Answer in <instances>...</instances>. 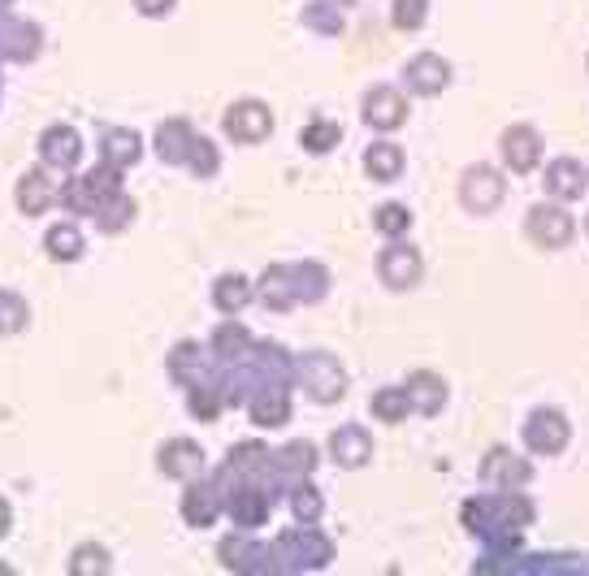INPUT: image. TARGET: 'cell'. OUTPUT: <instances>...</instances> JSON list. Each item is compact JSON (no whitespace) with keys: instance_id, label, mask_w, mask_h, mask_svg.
Wrapping results in <instances>:
<instances>
[{"instance_id":"10","label":"cell","mask_w":589,"mask_h":576,"mask_svg":"<svg viewBox=\"0 0 589 576\" xmlns=\"http://www.w3.org/2000/svg\"><path fill=\"white\" fill-rule=\"evenodd\" d=\"M369 169L373 174H382V178H395L399 174V152L395 148H373L369 152Z\"/></svg>"},{"instance_id":"4","label":"cell","mask_w":589,"mask_h":576,"mask_svg":"<svg viewBox=\"0 0 589 576\" xmlns=\"http://www.w3.org/2000/svg\"><path fill=\"white\" fill-rule=\"evenodd\" d=\"M538 135H533L529 126H520V130H512V135L503 139V152H507V165L512 169H533V161H538Z\"/></svg>"},{"instance_id":"9","label":"cell","mask_w":589,"mask_h":576,"mask_svg":"<svg viewBox=\"0 0 589 576\" xmlns=\"http://www.w3.org/2000/svg\"><path fill=\"white\" fill-rule=\"evenodd\" d=\"M334 455H338L343 464H360L364 455H369V442H364L360 429H343V434L334 438Z\"/></svg>"},{"instance_id":"11","label":"cell","mask_w":589,"mask_h":576,"mask_svg":"<svg viewBox=\"0 0 589 576\" xmlns=\"http://www.w3.org/2000/svg\"><path fill=\"white\" fill-rule=\"evenodd\" d=\"M377 221H386V226H390L386 234H403V221H408V217H403L399 208H386V213H377Z\"/></svg>"},{"instance_id":"5","label":"cell","mask_w":589,"mask_h":576,"mask_svg":"<svg viewBox=\"0 0 589 576\" xmlns=\"http://www.w3.org/2000/svg\"><path fill=\"white\" fill-rule=\"evenodd\" d=\"M551 191L559 195V200H577V195L585 191V169L577 161H555V169H551Z\"/></svg>"},{"instance_id":"2","label":"cell","mask_w":589,"mask_h":576,"mask_svg":"<svg viewBox=\"0 0 589 576\" xmlns=\"http://www.w3.org/2000/svg\"><path fill=\"white\" fill-rule=\"evenodd\" d=\"M529 442H533V451H564V442H568L564 416L538 412V416L529 421Z\"/></svg>"},{"instance_id":"1","label":"cell","mask_w":589,"mask_h":576,"mask_svg":"<svg viewBox=\"0 0 589 576\" xmlns=\"http://www.w3.org/2000/svg\"><path fill=\"white\" fill-rule=\"evenodd\" d=\"M529 234L538 243H546V247H564L572 239V221H568V213L542 204V208H533V213H529Z\"/></svg>"},{"instance_id":"3","label":"cell","mask_w":589,"mask_h":576,"mask_svg":"<svg viewBox=\"0 0 589 576\" xmlns=\"http://www.w3.org/2000/svg\"><path fill=\"white\" fill-rule=\"evenodd\" d=\"M499 195H503L499 174H490V169H473V174H468V182H464L468 208H494L499 204Z\"/></svg>"},{"instance_id":"6","label":"cell","mask_w":589,"mask_h":576,"mask_svg":"<svg viewBox=\"0 0 589 576\" xmlns=\"http://www.w3.org/2000/svg\"><path fill=\"white\" fill-rule=\"evenodd\" d=\"M364 113H369V122L377 130H390V126H399V117H403V100L395 91H377V96L364 104Z\"/></svg>"},{"instance_id":"7","label":"cell","mask_w":589,"mask_h":576,"mask_svg":"<svg viewBox=\"0 0 589 576\" xmlns=\"http://www.w3.org/2000/svg\"><path fill=\"white\" fill-rule=\"evenodd\" d=\"M382 273L395 286H408L416 273H421V260H416V252H408V247H399V252H390L386 260H382Z\"/></svg>"},{"instance_id":"8","label":"cell","mask_w":589,"mask_h":576,"mask_svg":"<svg viewBox=\"0 0 589 576\" xmlns=\"http://www.w3.org/2000/svg\"><path fill=\"white\" fill-rule=\"evenodd\" d=\"M408 78L416 83V91H425V96H434V91L442 87V78H447V65H442L438 57H421L408 70Z\"/></svg>"},{"instance_id":"12","label":"cell","mask_w":589,"mask_h":576,"mask_svg":"<svg viewBox=\"0 0 589 576\" xmlns=\"http://www.w3.org/2000/svg\"><path fill=\"white\" fill-rule=\"evenodd\" d=\"M403 416V408H399V395H377V416Z\"/></svg>"}]
</instances>
